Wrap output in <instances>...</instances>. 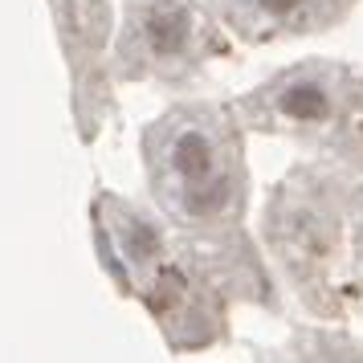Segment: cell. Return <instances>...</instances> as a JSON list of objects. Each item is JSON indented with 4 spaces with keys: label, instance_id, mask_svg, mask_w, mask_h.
Here are the masks:
<instances>
[{
    "label": "cell",
    "instance_id": "2",
    "mask_svg": "<svg viewBox=\"0 0 363 363\" xmlns=\"http://www.w3.org/2000/svg\"><path fill=\"white\" fill-rule=\"evenodd\" d=\"M220 50L225 41L213 37L200 0H127L115 74L127 82L184 86Z\"/></svg>",
    "mask_w": 363,
    "mask_h": 363
},
{
    "label": "cell",
    "instance_id": "3",
    "mask_svg": "<svg viewBox=\"0 0 363 363\" xmlns=\"http://www.w3.org/2000/svg\"><path fill=\"white\" fill-rule=\"evenodd\" d=\"M262 99L274 106V115L294 123V127H314V123H327L335 115V90L318 74H290Z\"/></svg>",
    "mask_w": 363,
    "mask_h": 363
},
{
    "label": "cell",
    "instance_id": "1",
    "mask_svg": "<svg viewBox=\"0 0 363 363\" xmlns=\"http://www.w3.org/2000/svg\"><path fill=\"white\" fill-rule=\"evenodd\" d=\"M143 151L151 192L176 225L204 233L241 213V135L220 106H172L147 127Z\"/></svg>",
    "mask_w": 363,
    "mask_h": 363
}]
</instances>
